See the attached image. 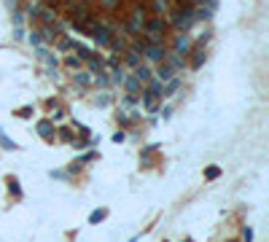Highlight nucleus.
Listing matches in <instances>:
<instances>
[{
    "label": "nucleus",
    "instance_id": "nucleus-25",
    "mask_svg": "<svg viewBox=\"0 0 269 242\" xmlns=\"http://www.w3.org/2000/svg\"><path fill=\"white\" fill-rule=\"evenodd\" d=\"M97 3H100L102 8H108V11H116V8H119V3H121V0H97Z\"/></svg>",
    "mask_w": 269,
    "mask_h": 242
},
{
    "label": "nucleus",
    "instance_id": "nucleus-4",
    "mask_svg": "<svg viewBox=\"0 0 269 242\" xmlns=\"http://www.w3.org/2000/svg\"><path fill=\"white\" fill-rule=\"evenodd\" d=\"M89 35L97 41V46H110V41H113V30L105 27V24H91Z\"/></svg>",
    "mask_w": 269,
    "mask_h": 242
},
{
    "label": "nucleus",
    "instance_id": "nucleus-16",
    "mask_svg": "<svg viewBox=\"0 0 269 242\" xmlns=\"http://www.w3.org/2000/svg\"><path fill=\"white\" fill-rule=\"evenodd\" d=\"M76 83H78L81 89L91 86V73H89V70H76Z\"/></svg>",
    "mask_w": 269,
    "mask_h": 242
},
{
    "label": "nucleus",
    "instance_id": "nucleus-31",
    "mask_svg": "<svg viewBox=\"0 0 269 242\" xmlns=\"http://www.w3.org/2000/svg\"><path fill=\"white\" fill-rule=\"evenodd\" d=\"M242 240H245V242H253V229H242Z\"/></svg>",
    "mask_w": 269,
    "mask_h": 242
},
{
    "label": "nucleus",
    "instance_id": "nucleus-17",
    "mask_svg": "<svg viewBox=\"0 0 269 242\" xmlns=\"http://www.w3.org/2000/svg\"><path fill=\"white\" fill-rule=\"evenodd\" d=\"M124 62L129 65V68H137L140 65V51H135V49H129L127 54H124Z\"/></svg>",
    "mask_w": 269,
    "mask_h": 242
},
{
    "label": "nucleus",
    "instance_id": "nucleus-11",
    "mask_svg": "<svg viewBox=\"0 0 269 242\" xmlns=\"http://www.w3.org/2000/svg\"><path fill=\"white\" fill-rule=\"evenodd\" d=\"M165 62H167L170 68L175 70V73H178V70H183V68H186V57L175 54V51H173V54H165Z\"/></svg>",
    "mask_w": 269,
    "mask_h": 242
},
{
    "label": "nucleus",
    "instance_id": "nucleus-32",
    "mask_svg": "<svg viewBox=\"0 0 269 242\" xmlns=\"http://www.w3.org/2000/svg\"><path fill=\"white\" fill-rule=\"evenodd\" d=\"M16 113H19V116H24V119H27V116L32 113V108H19V110H16Z\"/></svg>",
    "mask_w": 269,
    "mask_h": 242
},
{
    "label": "nucleus",
    "instance_id": "nucleus-27",
    "mask_svg": "<svg viewBox=\"0 0 269 242\" xmlns=\"http://www.w3.org/2000/svg\"><path fill=\"white\" fill-rule=\"evenodd\" d=\"M24 24V16H22V11L19 8H14V27H22Z\"/></svg>",
    "mask_w": 269,
    "mask_h": 242
},
{
    "label": "nucleus",
    "instance_id": "nucleus-35",
    "mask_svg": "<svg viewBox=\"0 0 269 242\" xmlns=\"http://www.w3.org/2000/svg\"><path fill=\"white\" fill-rule=\"evenodd\" d=\"M84 3H94V0H84Z\"/></svg>",
    "mask_w": 269,
    "mask_h": 242
},
{
    "label": "nucleus",
    "instance_id": "nucleus-19",
    "mask_svg": "<svg viewBox=\"0 0 269 242\" xmlns=\"http://www.w3.org/2000/svg\"><path fill=\"white\" fill-rule=\"evenodd\" d=\"M191 57H194V60H191V68L196 70V68H202V62H205V57H207V54H205L202 49H194V54H191Z\"/></svg>",
    "mask_w": 269,
    "mask_h": 242
},
{
    "label": "nucleus",
    "instance_id": "nucleus-28",
    "mask_svg": "<svg viewBox=\"0 0 269 242\" xmlns=\"http://www.w3.org/2000/svg\"><path fill=\"white\" fill-rule=\"evenodd\" d=\"M0 143H3V148H11V151L16 148V146H14V140H8V137H5L3 132H0Z\"/></svg>",
    "mask_w": 269,
    "mask_h": 242
},
{
    "label": "nucleus",
    "instance_id": "nucleus-36",
    "mask_svg": "<svg viewBox=\"0 0 269 242\" xmlns=\"http://www.w3.org/2000/svg\"><path fill=\"white\" fill-rule=\"evenodd\" d=\"M186 242H194V240H186Z\"/></svg>",
    "mask_w": 269,
    "mask_h": 242
},
{
    "label": "nucleus",
    "instance_id": "nucleus-24",
    "mask_svg": "<svg viewBox=\"0 0 269 242\" xmlns=\"http://www.w3.org/2000/svg\"><path fill=\"white\" fill-rule=\"evenodd\" d=\"M94 102H97V108H108V105H110V94H108V91H102V94L97 97Z\"/></svg>",
    "mask_w": 269,
    "mask_h": 242
},
{
    "label": "nucleus",
    "instance_id": "nucleus-8",
    "mask_svg": "<svg viewBox=\"0 0 269 242\" xmlns=\"http://www.w3.org/2000/svg\"><path fill=\"white\" fill-rule=\"evenodd\" d=\"M156 65H159V68H156V73H154V81H156V83H165V81H170V78H175V76H178V73H175V70L165 62V60H162V62H156Z\"/></svg>",
    "mask_w": 269,
    "mask_h": 242
},
{
    "label": "nucleus",
    "instance_id": "nucleus-3",
    "mask_svg": "<svg viewBox=\"0 0 269 242\" xmlns=\"http://www.w3.org/2000/svg\"><path fill=\"white\" fill-rule=\"evenodd\" d=\"M170 24H175L178 30H191L196 24L194 11L188 8V5H178V8H173V11H170Z\"/></svg>",
    "mask_w": 269,
    "mask_h": 242
},
{
    "label": "nucleus",
    "instance_id": "nucleus-12",
    "mask_svg": "<svg viewBox=\"0 0 269 242\" xmlns=\"http://www.w3.org/2000/svg\"><path fill=\"white\" fill-rule=\"evenodd\" d=\"M178 89H180V78H170V81L162 83V97H173Z\"/></svg>",
    "mask_w": 269,
    "mask_h": 242
},
{
    "label": "nucleus",
    "instance_id": "nucleus-5",
    "mask_svg": "<svg viewBox=\"0 0 269 242\" xmlns=\"http://www.w3.org/2000/svg\"><path fill=\"white\" fill-rule=\"evenodd\" d=\"M35 54H38V60H41V62L46 65V68H51V70H54L57 65H60V57H57L54 51L49 49V46H35Z\"/></svg>",
    "mask_w": 269,
    "mask_h": 242
},
{
    "label": "nucleus",
    "instance_id": "nucleus-30",
    "mask_svg": "<svg viewBox=\"0 0 269 242\" xmlns=\"http://www.w3.org/2000/svg\"><path fill=\"white\" fill-rule=\"evenodd\" d=\"M154 8L156 11H167V0H154Z\"/></svg>",
    "mask_w": 269,
    "mask_h": 242
},
{
    "label": "nucleus",
    "instance_id": "nucleus-18",
    "mask_svg": "<svg viewBox=\"0 0 269 242\" xmlns=\"http://www.w3.org/2000/svg\"><path fill=\"white\" fill-rule=\"evenodd\" d=\"M65 65H68V68H73V70H81L84 60H81V57H76V51H70V54L65 57Z\"/></svg>",
    "mask_w": 269,
    "mask_h": 242
},
{
    "label": "nucleus",
    "instance_id": "nucleus-13",
    "mask_svg": "<svg viewBox=\"0 0 269 242\" xmlns=\"http://www.w3.org/2000/svg\"><path fill=\"white\" fill-rule=\"evenodd\" d=\"M124 86H127V94H140V91H143V83L137 81L135 76H127V78H124Z\"/></svg>",
    "mask_w": 269,
    "mask_h": 242
},
{
    "label": "nucleus",
    "instance_id": "nucleus-15",
    "mask_svg": "<svg viewBox=\"0 0 269 242\" xmlns=\"http://www.w3.org/2000/svg\"><path fill=\"white\" fill-rule=\"evenodd\" d=\"M38 135H41L43 140H54V127H51V121H41V124H38Z\"/></svg>",
    "mask_w": 269,
    "mask_h": 242
},
{
    "label": "nucleus",
    "instance_id": "nucleus-33",
    "mask_svg": "<svg viewBox=\"0 0 269 242\" xmlns=\"http://www.w3.org/2000/svg\"><path fill=\"white\" fill-rule=\"evenodd\" d=\"M178 3H180V5H188V8H194V5H196V0H178Z\"/></svg>",
    "mask_w": 269,
    "mask_h": 242
},
{
    "label": "nucleus",
    "instance_id": "nucleus-34",
    "mask_svg": "<svg viewBox=\"0 0 269 242\" xmlns=\"http://www.w3.org/2000/svg\"><path fill=\"white\" fill-rule=\"evenodd\" d=\"M113 143H124V132H116L113 135Z\"/></svg>",
    "mask_w": 269,
    "mask_h": 242
},
{
    "label": "nucleus",
    "instance_id": "nucleus-7",
    "mask_svg": "<svg viewBox=\"0 0 269 242\" xmlns=\"http://www.w3.org/2000/svg\"><path fill=\"white\" fill-rule=\"evenodd\" d=\"M146 11L143 8H137V11H132V16H129V22H127V30L132 32V35H137V32H140L143 27H146Z\"/></svg>",
    "mask_w": 269,
    "mask_h": 242
},
{
    "label": "nucleus",
    "instance_id": "nucleus-29",
    "mask_svg": "<svg viewBox=\"0 0 269 242\" xmlns=\"http://www.w3.org/2000/svg\"><path fill=\"white\" fill-rule=\"evenodd\" d=\"M60 137H62V140H68V143H73V140H76V137L70 135V129H60Z\"/></svg>",
    "mask_w": 269,
    "mask_h": 242
},
{
    "label": "nucleus",
    "instance_id": "nucleus-14",
    "mask_svg": "<svg viewBox=\"0 0 269 242\" xmlns=\"http://www.w3.org/2000/svg\"><path fill=\"white\" fill-rule=\"evenodd\" d=\"M108 78H110V83H124L127 73H124V68H121V65H110V73H108Z\"/></svg>",
    "mask_w": 269,
    "mask_h": 242
},
{
    "label": "nucleus",
    "instance_id": "nucleus-10",
    "mask_svg": "<svg viewBox=\"0 0 269 242\" xmlns=\"http://www.w3.org/2000/svg\"><path fill=\"white\" fill-rule=\"evenodd\" d=\"M188 51H191V38H186V35H178V38H175V54H180V57H188Z\"/></svg>",
    "mask_w": 269,
    "mask_h": 242
},
{
    "label": "nucleus",
    "instance_id": "nucleus-23",
    "mask_svg": "<svg viewBox=\"0 0 269 242\" xmlns=\"http://www.w3.org/2000/svg\"><path fill=\"white\" fill-rule=\"evenodd\" d=\"M124 105H127V108H135L137 105V102H140V94H124Z\"/></svg>",
    "mask_w": 269,
    "mask_h": 242
},
{
    "label": "nucleus",
    "instance_id": "nucleus-9",
    "mask_svg": "<svg viewBox=\"0 0 269 242\" xmlns=\"http://www.w3.org/2000/svg\"><path fill=\"white\" fill-rule=\"evenodd\" d=\"M135 78H137V81H140L143 83V89H146L148 86V83H151V78H154V73H151V68H148V65H137V68H135V73H132Z\"/></svg>",
    "mask_w": 269,
    "mask_h": 242
},
{
    "label": "nucleus",
    "instance_id": "nucleus-26",
    "mask_svg": "<svg viewBox=\"0 0 269 242\" xmlns=\"http://www.w3.org/2000/svg\"><path fill=\"white\" fill-rule=\"evenodd\" d=\"M218 175H221V169H218V167H207V169H205V178H207V180H215Z\"/></svg>",
    "mask_w": 269,
    "mask_h": 242
},
{
    "label": "nucleus",
    "instance_id": "nucleus-20",
    "mask_svg": "<svg viewBox=\"0 0 269 242\" xmlns=\"http://www.w3.org/2000/svg\"><path fill=\"white\" fill-rule=\"evenodd\" d=\"M57 46H60L62 51H73V41H70V38H65V35H57Z\"/></svg>",
    "mask_w": 269,
    "mask_h": 242
},
{
    "label": "nucleus",
    "instance_id": "nucleus-22",
    "mask_svg": "<svg viewBox=\"0 0 269 242\" xmlns=\"http://www.w3.org/2000/svg\"><path fill=\"white\" fill-rule=\"evenodd\" d=\"M108 218V210H94L89 215V224H100V221H105Z\"/></svg>",
    "mask_w": 269,
    "mask_h": 242
},
{
    "label": "nucleus",
    "instance_id": "nucleus-21",
    "mask_svg": "<svg viewBox=\"0 0 269 242\" xmlns=\"http://www.w3.org/2000/svg\"><path fill=\"white\" fill-rule=\"evenodd\" d=\"M30 43L32 46H43V35H41V30H38V27L30 30Z\"/></svg>",
    "mask_w": 269,
    "mask_h": 242
},
{
    "label": "nucleus",
    "instance_id": "nucleus-1",
    "mask_svg": "<svg viewBox=\"0 0 269 242\" xmlns=\"http://www.w3.org/2000/svg\"><path fill=\"white\" fill-rule=\"evenodd\" d=\"M143 108L148 110V113H156L159 110V105H162V83H156L154 78H151V83L146 89H143Z\"/></svg>",
    "mask_w": 269,
    "mask_h": 242
},
{
    "label": "nucleus",
    "instance_id": "nucleus-6",
    "mask_svg": "<svg viewBox=\"0 0 269 242\" xmlns=\"http://www.w3.org/2000/svg\"><path fill=\"white\" fill-rule=\"evenodd\" d=\"M143 54H146L148 62H162V60H165V54H167V49H165V43H146Z\"/></svg>",
    "mask_w": 269,
    "mask_h": 242
},
{
    "label": "nucleus",
    "instance_id": "nucleus-2",
    "mask_svg": "<svg viewBox=\"0 0 269 242\" xmlns=\"http://www.w3.org/2000/svg\"><path fill=\"white\" fill-rule=\"evenodd\" d=\"M165 30H167V22L162 16H154V19H146V43H165Z\"/></svg>",
    "mask_w": 269,
    "mask_h": 242
}]
</instances>
